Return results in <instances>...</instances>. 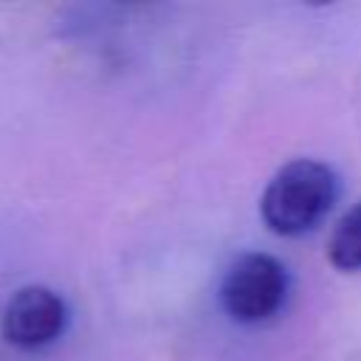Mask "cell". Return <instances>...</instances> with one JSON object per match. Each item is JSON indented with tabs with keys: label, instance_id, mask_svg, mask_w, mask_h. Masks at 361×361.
<instances>
[{
	"label": "cell",
	"instance_id": "1",
	"mask_svg": "<svg viewBox=\"0 0 361 361\" xmlns=\"http://www.w3.org/2000/svg\"><path fill=\"white\" fill-rule=\"evenodd\" d=\"M338 175L316 158H293L274 172L262 197V223L279 237L316 228L338 200Z\"/></svg>",
	"mask_w": 361,
	"mask_h": 361
},
{
	"label": "cell",
	"instance_id": "2",
	"mask_svg": "<svg viewBox=\"0 0 361 361\" xmlns=\"http://www.w3.org/2000/svg\"><path fill=\"white\" fill-rule=\"evenodd\" d=\"M288 296V268L262 251L240 254L223 282L220 305L237 324H259L279 313Z\"/></svg>",
	"mask_w": 361,
	"mask_h": 361
},
{
	"label": "cell",
	"instance_id": "3",
	"mask_svg": "<svg viewBox=\"0 0 361 361\" xmlns=\"http://www.w3.org/2000/svg\"><path fill=\"white\" fill-rule=\"evenodd\" d=\"M68 327L65 299L45 285H25L11 293L3 307V338L17 350H42L54 344Z\"/></svg>",
	"mask_w": 361,
	"mask_h": 361
},
{
	"label": "cell",
	"instance_id": "4",
	"mask_svg": "<svg viewBox=\"0 0 361 361\" xmlns=\"http://www.w3.org/2000/svg\"><path fill=\"white\" fill-rule=\"evenodd\" d=\"M327 259L338 271H361V200L336 223L327 240Z\"/></svg>",
	"mask_w": 361,
	"mask_h": 361
}]
</instances>
